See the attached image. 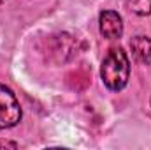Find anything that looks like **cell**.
Returning a JSON list of instances; mask_svg holds the SVG:
<instances>
[{"mask_svg": "<svg viewBox=\"0 0 151 150\" xmlns=\"http://www.w3.org/2000/svg\"><path fill=\"white\" fill-rule=\"evenodd\" d=\"M100 76L109 90H121L130 78V62L121 48H111L102 60Z\"/></svg>", "mask_w": 151, "mask_h": 150, "instance_id": "cell-1", "label": "cell"}, {"mask_svg": "<svg viewBox=\"0 0 151 150\" xmlns=\"http://www.w3.org/2000/svg\"><path fill=\"white\" fill-rule=\"evenodd\" d=\"M21 120V108L11 88L0 85V131L14 127Z\"/></svg>", "mask_w": 151, "mask_h": 150, "instance_id": "cell-2", "label": "cell"}, {"mask_svg": "<svg viewBox=\"0 0 151 150\" xmlns=\"http://www.w3.org/2000/svg\"><path fill=\"white\" fill-rule=\"evenodd\" d=\"M99 27H100V34L106 39H118V37H121V34H123V20L114 11L100 12Z\"/></svg>", "mask_w": 151, "mask_h": 150, "instance_id": "cell-3", "label": "cell"}, {"mask_svg": "<svg viewBox=\"0 0 151 150\" xmlns=\"http://www.w3.org/2000/svg\"><path fill=\"white\" fill-rule=\"evenodd\" d=\"M130 48L134 57L141 62V64H151V41L144 36H135L130 41Z\"/></svg>", "mask_w": 151, "mask_h": 150, "instance_id": "cell-4", "label": "cell"}, {"mask_svg": "<svg viewBox=\"0 0 151 150\" xmlns=\"http://www.w3.org/2000/svg\"><path fill=\"white\" fill-rule=\"evenodd\" d=\"M132 11L139 16H150L151 0H132Z\"/></svg>", "mask_w": 151, "mask_h": 150, "instance_id": "cell-5", "label": "cell"}, {"mask_svg": "<svg viewBox=\"0 0 151 150\" xmlns=\"http://www.w3.org/2000/svg\"><path fill=\"white\" fill-rule=\"evenodd\" d=\"M18 149V143H14V141H2L0 140V149Z\"/></svg>", "mask_w": 151, "mask_h": 150, "instance_id": "cell-6", "label": "cell"}, {"mask_svg": "<svg viewBox=\"0 0 151 150\" xmlns=\"http://www.w3.org/2000/svg\"><path fill=\"white\" fill-rule=\"evenodd\" d=\"M0 2H4V0H0Z\"/></svg>", "mask_w": 151, "mask_h": 150, "instance_id": "cell-7", "label": "cell"}]
</instances>
